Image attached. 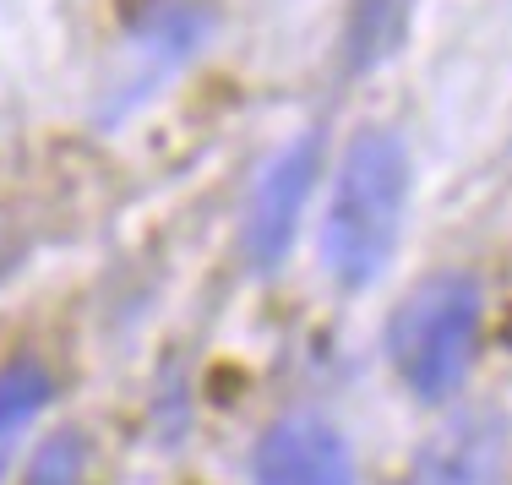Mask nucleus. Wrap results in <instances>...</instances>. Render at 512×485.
Returning <instances> with one entry per match:
<instances>
[{"instance_id": "nucleus-1", "label": "nucleus", "mask_w": 512, "mask_h": 485, "mask_svg": "<svg viewBox=\"0 0 512 485\" xmlns=\"http://www.w3.org/2000/svg\"><path fill=\"white\" fill-rule=\"evenodd\" d=\"M414 191V159L409 142L393 126H365L344 148L327 186L322 213V262L338 289H365L387 273L404 235Z\"/></svg>"}, {"instance_id": "nucleus-2", "label": "nucleus", "mask_w": 512, "mask_h": 485, "mask_svg": "<svg viewBox=\"0 0 512 485\" xmlns=\"http://www.w3.org/2000/svg\"><path fill=\"white\" fill-rule=\"evenodd\" d=\"M485 333V295L474 273H425L387 317V360L420 404H447L463 393Z\"/></svg>"}, {"instance_id": "nucleus-3", "label": "nucleus", "mask_w": 512, "mask_h": 485, "mask_svg": "<svg viewBox=\"0 0 512 485\" xmlns=\"http://www.w3.org/2000/svg\"><path fill=\"white\" fill-rule=\"evenodd\" d=\"M316 175H322V142H316L311 131L295 137L284 153H273V164L256 175V186L246 197V224H240L251 268H278V262L289 257Z\"/></svg>"}, {"instance_id": "nucleus-4", "label": "nucleus", "mask_w": 512, "mask_h": 485, "mask_svg": "<svg viewBox=\"0 0 512 485\" xmlns=\"http://www.w3.org/2000/svg\"><path fill=\"white\" fill-rule=\"evenodd\" d=\"M251 485H355V453L327 415L295 409L262 431L251 453Z\"/></svg>"}, {"instance_id": "nucleus-5", "label": "nucleus", "mask_w": 512, "mask_h": 485, "mask_svg": "<svg viewBox=\"0 0 512 485\" xmlns=\"http://www.w3.org/2000/svg\"><path fill=\"white\" fill-rule=\"evenodd\" d=\"M502 480H507V420L496 409H469V415L447 420L404 475V485H502Z\"/></svg>"}, {"instance_id": "nucleus-6", "label": "nucleus", "mask_w": 512, "mask_h": 485, "mask_svg": "<svg viewBox=\"0 0 512 485\" xmlns=\"http://www.w3.org/2000/svg\"><path fill=\"white\" fill-rule=\"evenodd\" d=\"M55 398V377L39 360H11L0 366V480H6L17 447L28 442V431L39 426V415Z\"/></svg>"}, {"instance_id": "nucleus-7", "label": "nucleus", "mask_w": 512, "mask_h": 485, "mask_svg": "<svg viewBox=\"0 0 512 485\" xmlns=\"http://www.w3.org/2000/svg\"><path fill=\"white\" fill-rule=\"evenodd\" d=\"M409 22V0H355L349 11V60L355 71H371L376 60H387L404 39Z\"/></svg>"}, {"instance_id": "nucleus-8", "label": "nucleus", "mask_w": 512, "mask_h": 485, "mask_svg": "<svg viewBox=\"0 0 512 485\" xmlns=\"http://www.w3.org/2000/svg\"><path fill=\"white\" fill-rule=\"evenodd\" d=\"M82 475H88V442H82V431H55L28 464V485H82Z\"/></svg>"}]
</instances>
